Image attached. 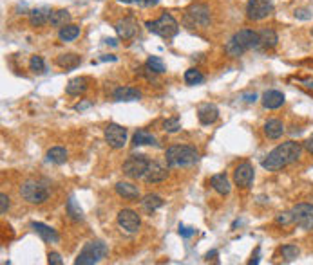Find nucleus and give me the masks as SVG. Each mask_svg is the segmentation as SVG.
<instances>
[{
  "mask_svg": "<svg viewBox=\"0 0 313 265\" xmlns=\"http://www.w3.org/2000/svg\"><path fill=\"white\" fill-rule=\"evenodd\" d=\"M264 134H266L268 139H279L284 134V125H282L281 119H268L264 123Z\"/></svg>",
  "mask_w": 313,
  "mask_h": 265,
  "instance_id": "4be33fe9",
  "label": "nucleus"
},
{
  "mask_svg": "<svg viewBox=\"0 0 313 265\" xmlns=\"http://www.w3.org/2000/svg\"><path fill=\"white\" fill-rule=\"evenodd\" d=\"M29 69H31L35 74H44V72H46V62H44L42 56H33V58L29 60Z\"/></svg>",
  "mask_w": 313,
  "mask_h": 265,
  "instance_id": "c9c22d12",
  "label": "nucleus"
},
{
  "mask_svg": "<svg viewBox=\"0 0 313 265\" xmlns=\"http://www.w3.org/2000/svg\"><path fill=\"white\" fill-rule=\"evenodd\" d=\"M141 206H143V209H145L147 213H154L156 209H159V207L163 206V198L159 197V195H154V193H149L143 197V200H141Z\"/></svg>",
  "mask_w": 313,
  "mask_h": 265,
  "instance_id": "cd10ccee",
  "label": "nucleus"
},
{
  "mask_svg": "<svg viewBox=\"0 0 313 265\" xmlns=\"http://www.w3.org/2000/svg\"><path fill=\"white\" fill-rule=\"evenodd\" d=\"M114 29H116V33H118L120 38H123V40H131L132 36L136 35V31H138V24L134 22L132 18H122V20L116 22Z\"/></svg>",
  "mask_w": 313,
  "mask_h": 265,
  "instance_id": "dca6fc26",
  "label": "nucleus"
},
{
  "mask_svg": "<svg viewBox=\"0 0 313 265\" xmlns=\"http://www.w3.org/2000/svg\"><path fill=\"white\" fill-rule=\"evenodd\" d=\"M161 0H136V4L141 8H152V6H158Z\"/></svg>",
  "mask_w": 313,
  "mask_h": 265,
  "instance_id": "37998d69",
  "label": "nucleus"
},
{
  "mask_svg": "<svg viewBox=\"0 0 313 265\" xmlns=\"http://www.w3.org/2000/svg\"><path fill=\"white\" fill-rule=\"evenodd\" d=\"M210 184H212V188L218 191L219 195H228L230 193V180H228V177L225 175V173H218V175H212V179H210Z\"/></svg>",
  "mask_w": 313,
  "mask_h": 265,
  "instance_id": "b1692460",
  "label": "nucleus"
},
{
  "mask_svg": "<svg viewBox=\"0 0 313 265\" xmlns=\"http://www.w3.org/2000/svg\"><path fill=\"white\" fill-rule=\"evenodd\" d=\"M145 65L152 72H156V74H163V72L167 71V69H165V63L161 62V58H158V56H150V58L147 60Z\"/></svg>",
  "mask_w": 313,
  "mask_h": 265,
  "instance_id": "f704fd0d",
  "label": "nucleus"
},
{
  "mask_svg": "<svg viewBox=\"0 0 313 265\" xmlns=\"http://www.w3.org/2000/svg\"><path fill=\"white\" fill-rule=\"evenodd\" d=\"M118 225L127 233H138L141 225L140 215L136 211H132V209H122L118 213Z\"/></svg>",
  "mask_w": 313,
  "mask_h": 265,
  "instance_id": "f8f14e48",
  "label": "nucleus"
},
{
  "mask_svg": "<svg viewBox=\"0 0 313 265\" xmlns=\"http://www.w3.org/2000/svg\"><path fill=\"white\" fill-rule=\"evenodd\" d=\"M145 27L150 33H154V35L161 36V38H174V36L179 33V24H177L176 18L170 13H167V11H163L158 20H149V22H145Z\"/></svg>",
  "mask_w": 313,
  "mask_h": 265,
  "instance_id": "20e7f679",
  "label": "nucleus"
},
{
  "mask_svg": "<svg viewBox=\"0 0 313 265\" xmlns=\"http://www.w3.org/2000/svg\"><path fill=\"white\" fill-rule=\"evenodd\" d=\"M87 87H89V80H87V78H83V76L73 78V80L67 83V87H65V92H67L69 96H80L85 92Z\"/></svg>",
  "mask_w": 313,
  "mask_h": 265,
  "instance_id": "5701e85b",
  "label": "nucleus"
},
{
  "mask_svg": "<svg viewBox=\"0 0 313 265\" xmlns=\"http://www.w3.org/2000/svg\"><path fill=\"white\" fill-rule=\"evenodd\" d=\"M275 222L279 225H290V224H295V218H293V213L291 211H282L279 213V215L275 216Z\"/></svg>",
  "mask_w": 313,
  "mask_h": 265,
  "instance_id": "e433bc0d",
  "label": "nucleus"
},
{
  "mask_svg": "<svg viewBox=\"0 0 313 265\" xmlns=\"http://www.w3.org/2000/svg\"><path fill=\"white\" fill-rule=\"evenodd\" d=\"M103 137H105V143L109 144L111 148L120 150L127 143V128H123V126L116 125V123H111L105 128Z\"/></svg>",
  "mask_w": 313,
  "mask_h": 265,
  "instance_id": "1a4fd4ad",
  "label": "nucleus"
},
{
  "mask_svg": "<svg viewBox=\"0 0 313 265\" xmlns=\"http://www.w3.org/2000/svg\"><path fill=\"white\" fill-rule=\"evenodd\" d=\"M91 107H92V101H82V103L74 105V110H76V112H83V110H87V108H91Z\"/></svg>",
  "mask_w": 313,
  "mask_h": 265,
  "instance_id": "c03bdc74",
  "label": "nucleus"
},
{
  "mask_svg": "<svg viewBox=\"0 0 313 265\" xmlns=\"http://www.w3.org/2000/svg\"><path fill=\"white\" fill-rule=\"evenodd\" d=\"M65 211H67L69 218H71L73 222H82L83 220L82 207H80V204L76 202V198H74V197H69L67 206H65Z\"/></svg>",
  "mask_w": 313,
  "mask_h": 265,
  "instance_id": "c85d7f7f",
  "label": "nucleus"
},
{
  "mask_svg": "<svg viewBox=\"0 0 313 265\" xmlns=\"http://www.w3.org/2000/svg\"><path fill=\"white\" fill-rule=\"evenodd\" d=\"M183 24L188 29H197V27H206L210 24V11L204 4H194L185 11Z\"/></svg>",
  "mask_w": 313,
  "mask_h": 265,
  "instance_id": "423d86ee",
  "label": "nucleus"
},
{
  "mask_svg": "<svg viewBox=\"0 0 313 265\" xmlns=\"http://www.w3.org/2000/svg\"><path fill=\"white\" fill-rule=\"evenodd\" d=\"M295 18H299V20H309V18L313 17L311 13V9L309 8H299V9H295Z\"/></svg>",
  "mask_w": 313,
  "mask_h": 265,
  "instance_id": "58836bf2",
  "label": "nucleus"
},
{
  "mask_svg": "<svg viewBox=\"0 0 313 265\" xmlns=\"http://www.w3.org/2000/svg\"><path fill=\"white\" fill-rule=\"evenodd\" d=\"M311 36H313V27H311Z\"/></svg>",
  "mask_w": 313,
  "mask_h": 265,
  "instance_id": "864d4df0",
  "label": "nucleus"
},
{
  "mask_svg": "<svg viewBox=\"0 0 313 265\" xmlns=\"http://www.w3.org/2000/svg\"><path fill=\"white\" fill-rule=\"evenodd\" d=\"M197 119L201 125H214L219 119V108L212 103H203L197 108Z\"/></svg>",
  "mask_w": 313,
  "mask_h": 265,
  "instance_id": "4468645a",
  "label": "nucleus"
},
{
  "mask_svg": "<svg viewBox=\"0 0 313 265\" xmlns=\"http://www.w3.org/2000/svg\"><path fill=\"white\" fill-rule=\"evenodd\" d=\"M107 245H105L101 240H91L83 245V249L80 251V254L76 256L74 263L76 265H94L101 260V258L107 256Z\"/></svg>",
  "mask_w": 313,
  "mask_h": 265,
  "instance_id": "39448f33",
  "label": "nucleus"
},
{
  "mask_svg": "<svg viewBox=\"0 0 313 265\" xmlns=\"http://www.w3.org/2000/svg\"><path fill=\"white\" fill-rule=\"evenodd\" d=\"M116 193L120 197L127 198V200H138L140 198V189H138V186L132 184V182H118L116 184Z\"/></svg>",
  "mask_w": 313,
  "mask_h": 265,
  "instance_id": "412c9836",
  "label": "nucleus"
},
{
  "mask_svg": "<svg viewBox=\"0 0 313 265\" xmlns=\"http://www.w3.org/2000/svg\"><path fill=\"white\" fill-rule=\"evenodd\" d=\"M101 62H107V60H109V62H116V56H113V54H105V56H101Z\"/></svg>",
  "mask_w": 313,
  "mask_h": 265,
  "instance_id": "09e8293b",
  "label": "nucleus"
},
{
  "mask_svg": "<svg viewBox=\"0 0 313 265\" xmlns=\"http://www.w3.org/2000/svg\"><path fill=\"white\" fill-rule=\"evenodd\" d=\"M113 98L116 101H138L141 99V92L134 87H118L113 92Z\"/></svg>",
  "mask_w": 313,
  "mask_h": 265,
  "instance_id": "aec40b11",
  "label": "nucleus"
},
{
  "mask_svg": "<svg viewBox=\"0 0 313 265\" xmlns=\"http://www.w3.org/2000/svg\"><path fill=\"white\" fill-rule=\"evenodd\" d=\"M304 85L308 87L309 90H313V78H311V80H304Z\"/></svg>",
  "mask_w": 313,
  "mask_h": 265,
  "instance_id": "8fccbe9b",
  "label": "nucleus"
},
{
  "mask_svg": "<svg viewBox=\"0 0 313 265\" xmlns=\"http://www.w3.org/2000/svg\"><path fill=\"white\" fill-rule=\"evenodd\" d=\"M281 254H282V258H286L288 261H293L295 258L300 254V251L297 245H293V243H286V245H282L281 247Z\"/></svg>",
  "mask_w": 313,
  "mask_h": 265,
  "instance_id": "72a5a7b5",
  "label": "nucleus"
},
{
  "mask_svg": "<svg viewBox=\"0 0 313 265\" xmlns=\"http://www.w3.org/2000/svg\"><path fill=\"white\" fill-rule=\"evenodd\" d=\"M179 234H181L183 238H190L192 234H195L194 227H185V225H179Z\"/></svg>",
  "mask_w": 313,
  "mask_h": 265,
  "instance_id": "79ce46f5",
  "label": "nucleus"
},
{
  "mask_svg": "<svg viewBox=\"0 0 313 265\" xmlns=\"http://www.w3.org/2000/svg\"><path fill=\"white\" fill-rule=\"evenodd\" d=\"M80 36V27L74 26V24H67L65 27H62L58 31V38L62 42H73Z\"/></svg>",
  "mask_w": 313,
  "mask_h": 265,
  "instance_id": "c756f323",
  "label": "nucleus"
},
{
  "mask_svg": "<svg viewBox=\"0 0 313 265\" xmlns=\"http://www.w3.org/2000/svg\"><path fill=\"white\" fill-rule=\"evenodd\" d=\"M181 128V123H179V119L177 117H170V119H165L163 121V130L165 132H170V134H174V132H177Z\"/></svg>",
  "mask_w": 313,
  "mask_h": 265,
  "instance_id": "4c0bfd02",
  "label": "nucleus"
},
{
  "mask_svg": "<svg viewBox=\"0 0 313 265\" xmlns=\"http://www.w3.org/2000/svg\"><path fill=\"white\" fill-rule=\"evenodd\" d=\"M255 177V170L250 162H241L239 166L234 171V182H236L239 188H250L252 182H254Z\"/></svg>",
  "mask_w": 313,
  "mask_h": 265,
  "instance_id": "ddd939ff",
  "label": "nucleus"
},
{
  "mask_svg": "<svg viewBox=\"0 0 313 265\" xmlns=\"http://www.w3.org/2000/svg\"><path fill=\"white\" fill-rule=\"evenodd\" d=\"M241 99H243V101H246V103H255V101H257V94H252V92H250V94H241Z\"/></svg>",
  "mask_w": 313,
  "mask_h": 265,
  "instance_id": "a18cd8bd",
  "label": "nucleus"
},
{
  "mask_svg": "<svg viewBox=\"0 0 313 265\" xmlns=\"http://www.w3.org/2000/svg\"><path fill=\"white\" fill-rule=\"evenodd\" d=\"M165 161L172 168H186L194 166L199 161V152L188 144H174L165 152Z\"/></svg>",
  "mask_w": 313,
  "mask_h": 265,
  "instance_id": "7ed1b4c3",
  "label": "nucleus"
},
{
  "mask_svg": "<svg viewBox=\"0 0 313 265\" xmlns=\"http://www.w3.org/2000/svg\"><path fill=\"white\" fill-rule=\"evenodd\" d=\"M56 63H58L62 69H76L80 63H82V58L78 56V54H73V53H67V54H60L58 58H56Z\"/></svg>",
  "mask_w": 313,
  "mask_h": 265,
  "instance_id": "bb28decb",
  "label": "nucleus"
},
{
  "mask_svg": "<svg viewBox=\"0 0 313 265\" xmlns=\"http://www.w3.org/2000/svg\"><path fill=\"white\" fill-rule=\"evenodd\" d=\"M147 168H149V161L145 155H129V159L123 162V173L129 179H141L145 177Z\"/></svg>",
  "mask_w": 313,
  "mask_h": 265,
  "instance_id": "6e6552de",
  "label": "nucleus"
},
{
  "mask_svg": "<svg viewBox=\"0 0 313 265\" xmlns=\"http://www.w3.org/2000/svg\"><path fill=\"white\" fill-rule=\"evenodd\" d=\"M263 105L264 108L275 110V108L284 105V94H282L281 90H266L263 94Z\"/></svg>",
  "mask_w": 313,
  "mask_h": 265,
  "instance_id": "6ab92c4d",
  "label": "nucleus"
},
{
  "mask_svg": "<svg viewBox=\"0 0 313 265\" xmlns=\"http://www.w3.org/2000/svg\"><path fill=\"white\" fill-rule=\"evenodd\" d=\"M259 252H261V249H255V254H254V256H252V260H250L248 261V263H259Z\"/></svg>",
  "mask_w": 313,
  "mask_h": 265,
  "instance_id": "de8ad7c7",
  "label": "nucleus"
},
{
  "mask_svg": "<svg viewBox=\"0 0 313 265\" xmlns=\"http://www.w3.org/2000/svg\"><path fill=\"white\" fill-rule=\"evenodd\" d=\"M259 42H261V47H264V49H273L279 38H277V33L273 29H261L259 31Z\"/></svg>",
  "mask_w": 313,
  "mask_h": 265,
  "instance_id": "a878e982",
  "label": "nucleus"
},
{
  "mask_svg": "<svg viewBox=\"0 0 313 265\" xmlns=\"http://www.w3.org/2000/svg\"><path fill=\"white\" fill-rule=\"evenodd\" d=\"M47 261H49V265H62L64 263L58 252H49V254H47Z\"/></svg>",
  "mask_w": 313,
  "mask_h": 265,
  "instance_id": "a19ab883",
  "label": "nucleus"
},
{
  "mask_svg": "<svg viewBox=\"0 0 313 265\" xmlns=\"http://www.w3.org/2000/svg\"><path fill=\"white\" fill-rule=\"evenodd\" d=\"M47 161L53 162V164H64L67 161V152L62 146H53V148L47 152Z\"/></svg>",
  "mask_w": 313,
  "mask_h": 265,
  "instance_id": "7c9ffc66",
  "label": "nucleus"
},
{
  "mask_svg": "<svg viewBox=\"0 0 313 265\" xmlns=\"http://www.w3.org/2000/svg\"><path fill=\"white\" fill-rule=\"evenodd\" d=\"M295 224L304 231H313V204L300 202L291 209Z\"/></svg>",
  "mask_w": 313,
  "mask_h": 265,
  "instance_id": "9d476101",
  "label": "nucleus"
},
{
  "mask_svg": "<svg viewBox=\"0 0 313 265\" xmlns=\"http://www.w3.org/2000/svg\"><path fill=\"white\" fill-rule=\"evenodd\" d=\"M120 2H123V4H132V2H136V0H120Z\"/></svg>",
  "mask_w": 313,
  "mask_h": 265,
  "instance_id": "603ef678",
  "label": "nucleus"
},
{
  "mask_svg": "<svg viewBox=\"0 0 313 265\" xmlns=\"http://www.w3.org/2000/svg\"><path fill=\"white\" fill-rule=\"evenodd\" d=\"M8 209H10V197L6 193H2L0 195V213L2 215H6L8 213Z\"/></svg>",
  "mask_w": 313,
  "mask_h": 265,
  "instance_id": "ea45409f",
  "label": "nucleus"
},
{
  "mask_svg": "<svg viewBox=\"0 0 313 265\" xmlns=\"http://www.w3.org/2000/svg\"><path fill=\"white\" fill-rule=\"evenodd\" d=\"M132 144L134 146H143V144H156V137L149 134L147 130H138L132 137Z\"/></svg>",
  "mask_w": 313,
  "mask_h": 265,
  "instance_id": "2f4dec72",
  "label": "nucleus"
},
{
  "mask_svg": "<svg viewBox=\"0 0 313 265\" xmlns=\"http://www.w3.org/2000/svg\"><path fill=\"white\" fill-rule=\"evenodd\" d=\"M300 153H302V144L295 143V141H286V143L279 144L277 148H273L263 159V168L268 171L281 170V168L297 161L300 157Z\"/></svg>",
  "mask_w": 313,
  "mask_h": 265,
  "instance_id": "f257e3e1",
  "label": "nucleus"
},
{
  "mask_svg": "<svg viewBox=\"0 0 313 265\" xmlns=\"http://www.w3.org/2000/svg\"><path fill=\"white\" fill-rule=\"evenodd\" d=\"M261 47V42H259V31H252V29H241L236 35L232 36L228 44L225 45V51H227L228 56L232 58H237L241 54H245L250 49H257Z\"/></svg>",
  "mask_w": 313,
  "mask_h": 265,
  "instance_id": "f03ea898",
  "label": "nucleus"
},
{
  "mask_svg": "<svg viewBox=\"0 0 313 265\" xmlns=\"http://www.w3.org/2000/svg\"><path fill=\"white\" fill-rule=\"evenodd\" d=\"M105 44H107V45H118L114 38H107V40H105Z\"/></svg>",
  "mask_w": 313,
  "mask_h": 265,
  "instance_id": "3c124183",
  "label": "nucleus"
},
{
  "mask_svg": "<svg viewBox=\"0 0 313 265\" xmlns=\"http://www.w3.org/2000/svg\"><path fill=\"white\" fill-rule=\"evenodd\" d=\"M20 195L29 204H42L46 202L47 197H49V189L42 184V182H37V180H26L20 186Z\"/></svg>",
  "mask_w": 313,
  "mask_h": 265,
  "instance_id": "0eeeda50",
  "label": "nucleus"
},
{
  "mask_svg": "<svg viewBox=\"0 0 313 265\" xmlns=\"http://www.w3.org/2000/svg\"><path fill=\"white\" fill-rule=\"evenodd\" d=\"M304 148L308 150L309 153H313V135L306 139V143H304Z\"/></svg>",
  "mask_w": 313,
  "mask_h": 265,
  "instance_id": "49530a36",
  "label": "nucleus"
},
{
  "mask_svg": "<svg viewBox=\"0 0 313 265\" xmlns=\"http://www.w3.org/2000/svg\"><path fill=\"white\" fill-rule=\"evenodd\" d=\"M49 24L53 27H65L67 24H71V13H69L67 9H56V11H53L51 13V18H49Z\"/></svg>",
  "mask_w": 313,
  "mask_h": 265,
  "instance_id": "393cba45",
  "label": "nucleus"
},
{
  "mask_svg": "<svg viewBox=\"0 0 313 265\" xmlns=\"http://www.w3.org/2000/svg\"><path fill=\"white\" fill-rule=\"evenodd\" d=\"M51 13H53V11H51V8H47V6H42V8L33 9L31 13H29V24H31L33 27L46 26V24L49 22Z\"/></svg>",
  "mask_w": 313,
  "mask_h": 265,
  "instance_id": "a211bd4d",
  "label": "nucleus"
},
{
  "mask_svg": "<svg viewBox=\"0 0 313 265\" xmlns=\"http://www.w3.org/2000/svg\"><path fill=\"white\" fill-rule=\"evenodd\" d=\"M203 81H204V76L199 69H188V71L185 72L186 85H199V83H203Z\"/></svg>",
  "mask_w": 313,
  "mask_h": 265,
  "instance_id": "473e14b6",
  "label": "nucleus"
},
{
  "mask_svg": "<svg viewBox=\"0 0 313 265\" xmlns=\"http://www.w3.org/2000/svg\"><path fill=\"white\" fill-rule=\"evenodd\" d=\"M273 11L272 0H250L246 6V17L254 22L264 20L266 17H270Z\"/></svg>",
  "mask_w": 313,
  "mask_h": 265,
  "instance_id": "9b49d317",
  "label": "nucleus"
},
{
  "mask_svg": "<svg viewBox=\"0 0 313 265\" xmlns=\"http://www.w3.org/2000/svg\"><path fill=\"white\" fill-rule=\"evenodd\" d=\"M31 229L35 231L42 240H46V242H49V243H56L60 240L58 233H56L53 227H49V225L42 224V222H31Z\"/></svg>",
  "mask_w": 313,
  "mask_h": 265,
  "instance_id": "f3484780",
  "label": "nucleus"
},
{
  "mask_svg": "<svg viewBox=\"0 0 313 265\" xmlns=\"http://www.w3.org/2000/svg\"><path fill=\"white\" fill-rule=\"evenodd\" d=\"M168 177V170L165 164L158 161H152L149 162V168H147V173H145V180L147 182H161Z\"/></svg>",
  "mask_w": 313,
  "mask_h": 265,
  "instance_id": "2eb2a0df",
  "label": "nucleus"
}]
</instances>
